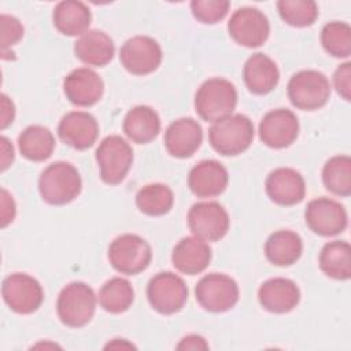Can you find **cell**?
<instances>
[{
  "label": "cell",
  "mask_w": 351,
  "mask_h": 351,
  "mask_svg": "<svg viewBox=\"0 0 351 351\" xmlns=\"http://www.w3.org/2000/svg\"><path fill=\"white\" fill-rule=\"evenodd\" d=\"M333 85L336 92L348 101L351 97V63L346 62L340 64L333 74Z\"/></svg>",
  "instance_id": "cell-37"
},
{
  "label": "cell",
  "mask_w": 351,
  "mask_h": 351,
  "mask_svg": "<svg viewBox=\"0 0 351 351\" xmlns=\"http://www.w3.org/2000/svg\"><path fill=\"white\" fill-rule=\"evenodd\" d=\"M1 295L5 304L18 314L34 313L44 299V291L40 282L26 273L7 276L1 285Z\"/></svg>",
  "instance_id": "cell-10"
},
{
  "label": "cell",
  "mask_w": 351,
  "mask_h": 351,
  "mask_svg": "<svg viewBox=\"0 0 351 351\" xmlns=\"http://www.w3.org/2000/svg\"><path fill=\"white\" fill-rule=\"evenodd\" d=\"M319 269L335 280H348L351 277V248L344 240L326 243L319 252Z\"/></svg>",
  "instance_id": "cell-29"
},
{
  "label": "cell",
  "mask_w": 351,
  "mask_h": 351,
  "mask_svg": "<svg viewBox=\"0 0 351 351\" xmlns=\"http://www.w3.org/2000/svg\"><path fill=\"white\" fill-rule=\"evenodd\" d=\"M0 25H1L3 55H5L7 51L16 43H19V40L23 37V26L15 16L7 15V14H3L0 16Z\"/></svg>",
  "instance_id": "cell-36"
},
{
  "label": "cell",
  "mask_w": 351,
  "mask_h": 351,
  "mask_svg": "<svg viewBox=\"0 0 351 351\" xmlns=\"http://www.w3.org/2000/svg\"><path fill=\"white\" fill-rule=\"evenodd\" d=\"M0 197H1V228H5L8 223L14 221L16 215V207L12 196L4 188H1Z\"/></svg>",
  "instance_id": "cell-38"
},
{
  "label": "cell",
  "mask_w": 351,
  "mask_h": 351,
  "mask_svg": "<svg viewBox=\"0 0 351 351\" xmlns=\"http://www.w3.org/2000/svg\"><path fill=\"white\" fill-rule=\"evenodd\" d=\"M165 147L174 158H189L202 145L203 130L193 118H180L173 121L165 132Z\"/></svg>",
  "instance_id": "cell-18"
},
{
  "label": "cell",
  "mask_w": 351,
  "mask_h": 351,
  "mask_svg": "<svg viewBox=\"0 0 351 351\" xmlns=\"http://www.w3.org/2000/svg\"><path fill=\"white\" fill-rule=\"evenodd\" d=\"M18 148L23 158L32 162H44L55 149L52 132L41 125H30L18 136Z\"/></svg>",
  "instance_id": "cell-28"
},
{
  "label": "cell",
  "mask_w": 351,
  "mask_h": 351,
  "mask_svg": "<svg viewBox=\"0 0 351 351\" xmlns=\"http://www.w3.org/2000/svg\"><path fill=\"white\" fill-rule=\"evenodd\" d=\"M237 104V90L225 78L204 81L195 95V110L206 122H217L232 115Z\"/></svg>",
  "instance_id": "cell-2"
},
{
  "label": "cell",
  "mask_w": 351,
  "mask_h": 351,
  "mask_svg": "<svg viewBox=\"0 0 351 351\" xmlns=\"http://www.w3.org/2000/svg\"><path fill=\"white\" fill-rule=\"evenodd\" d=\"M245 86L254 95H266L271 92L280 80V71L273 59L262 52L251 55L243 69Z\"/></svg>",
  "instance_id": "cell-23"
},
{
  "label": "cell",
  "mask_w": 351,
  "mask_h": 351,
  "mask_svg": "<svg viewBox=\"0 0 351 351\" xmlns=\"http://www.w3.org/2000/svg\"><path fill=\"white\" fill-rule=\"evenodd\" d=\"M81 188V176L69 162L59 160L48 165L38 178L41 199L52 206H63L73 202L80 195Z\"/></svg>",
  "instance_id": "cell-1"
},
{
  "label": "cell",
  "mask_w": 351,
  "mask_h": 351,
  "mask_svg": "<svg viewBox=\"0 0 351 351\" xmlns=\"http://www.w3.org/2000/svg\"><path fill=\"white\" fill-rule=\"evenodd\" d=\"M59 138L74 149L90 148L99 136L96 118L85 111H71L62 117L58 125Z\"/></svg>",
  "instance_id": "cell-17"
},
{
  "label": "cell",
  "mask_w": 351,
  "mask_h": 351,
  "mask_svg": "<svg viewBox=\"0 0 351 351\" xmlns=\"http://www.w3.org/2000/svg\"><path fill=\"white\" fill-rule=\"evenodd\" d=\"M174 203L173 191L165 184H148L136 195L137 208L147 215L159 217L167 214Z\"/></svg>",
  "instance_id": "cell-31"
},
{
  "label": "cell",
  "mask_w": 351,
  "mask_h": 351,
  "mask_svg": "<svg viewBox=\"0 0 351 351\" xmlns=\"http://www.w3.org/2000/svg\"><path fill=\"white\" fill-rule=\"evenodd\" d=\"M53 26L64 36H82L92 21L90 10L82 1L66 0L55 5L52 14Z\"/></svg>",
  "instance_id": "cell-25"
},
{
  "label": "cell",
  "mask_w": 351,
  "mask_h": 351,
  "mask_svg": "<svg viewBox=\"0 0 351 351\" xmlns=\"http://www.w3.org/2000/svg\"><path fill=\"white\" fill-rule=\"evenodd\" d=\"M254 123L243 115L234 114L214 122L208 130L211 147L223 156H234L251 145L254 140Z\"/></svg>",
  "instance_id": "cell-3"
},
{
  "label": "cell",
  "mask_w": 351,
  "mask_h": 351,
  "mask_svg": "<svg viewBox=\"0 0 351 351\" xmlns=\"http://www.w3.org/2000/svg\"><path fill=\"white\" fill-rule=\"evenodd\" d=\"M197 303L210 313H225L239 300L237 282L223 273L203 276L195 288Z\"/></svg>",
  "instance_id": "cell-9"
},
{
  "label": "cell",
  "mask_w": 351,
  "mask_h": 351,
  "mask_svg": "<svg viewBox=\"0 0 351 351\" xmlns=\"http://www.w3.org/2000/svg\"><path fill=\"white\" fill-rule=\"evenodd\" d=\"M266 193L271 202L280 206L300 203L306 195L304 178L291 167L274 169L266 178Z\"/></svg>",
  "instance_id": "cell-19"
},
{
  "label": "cell",
  "mask_w": 351,
  "mask_h": 351,
  "mask_svg": "<svg viewBox=\"0 0 351 351\" xmlns=\"http://www.w3.org/2000/svg\"><path fill=\"white\" fill-rule=\"evenodd\" d=\"M74 53L88 66L103 67L112 60L115 45L107 33L101 30H88L74 43Z\"/></svg>",
  "instance_id": "cell-24"
},
{
  "label": "cell",
  "mask_w": 351,
  "mask_h": 351,
  "mask_svg": "<svg viewBox=\"0 0 351 351\" xmlns=\"http://www.w3.org/2000/svg\"><path fill=\"white\" fill-rule=\"evenodd\" d=\"M96 302V295L88 284L74 281L67 284L59 292L56 313L62 324L66 326L81 328L93 318Z\"/></svg>",
  "instance_id": "cell-4"
},
{
  "label": "cell",
  "mask_w": 351,
  "mask_h": 351,
  "mask_svg": "<svg viewBox=\"0 0 351 351\" xmlns=\"http://www.w3.org/2000/svg\"><path fill=\"white\" fill-rule=\"evenodd\" d=\"M123 132L136 144H147L160 132V118L149 106H136L128 111L123 119Z\"/></svg>",
  "instance_id": "cell-26"
},
{
  "label": "cell",
  "mask_w": 351,
  "mask_h": 351,
  "mask_svg": "<svg viewBox=\"0 0 351 351\" xmlns=\"http://www.w3.org/2000/svg\"><path fill=\"white\" fill-rule=\"evenodd\" d=\"M229 36L247 48H256L266 43L270 33L267 16L255 7L236 10L228 22Z\"/></svg>",
  "instance_id": "cell-11"
},
{
  "label": "cell",
  "mask_w": 351,
  "mask_h": 351,
  "mask_svg": "<svg viewBox=\"0 0 351 351\" xmlns=\"http://www.w3.org/2000/svg\"><path fill=\"white\" fill-rule=\"evenodd\" d=\"M173 266L184 274L195 276L207 269L211 262V248L207 241L196 237H182L171 252Z\"/></svg>",
  "instance_id": "cell-22"
},
{
  "label": "cell",
  "mask_w": 351,
  "mask_h": 351,
  "mask_svg": "<svg viewBox=\"0 0 351 351\" xmlns=\"http://www.w3.org/2000/svg\"><path fill=\"white\" fill-rule=\"evenodd\" d=\"M258 300L265 310L276 314H285L299 304L300 291L292 280L276 277L265 281L259 287Z\"/></svg>",
  "instance_id": "cell-21"
},
{
  "label": "cell",
  "mask_w": 351,
  "mask_h": 351,
  "mask_svg": "<svg viewBox=\"0 0 351 351\" xmlns=\"http://www.w3.org/2000/svg\"><path fill=\"white\" fill-rule=\"evenodd\" d=\"M108 261L121 274L134 276L144 271L152 258L149 244L138 234L125 233L115 237L108 247Z\"/></svg>",
  "instance_id": "cell-6"
},
{
  "label": "cell",
  "mask_w": 351,
  "mask_h": 351,
  "mask_svg": "<svg viewBox=\"0 0 351 351\" xmlns=\"http://www.w3.org/2000/svg\"><path fill=\"white\" fill-rule=\"evenodd\" d=\"M63 92L71 104L90 107L101 99L104 84L96 71L88 67H80L64 77Z\"/></svg>",
  "instance_id": "cell-16"
},
{
  "label": "cell",
  "mask_w": 351,
  "mask_h": 351,
  "mask_svg": "<svg viewBox=\"0 0 351 351\" xmlns=\"http://www.w3.org/2000/svg\"><path fill=\"white\" fill-rule=\"evenodd\" d=\"M134 348L132 343H126L125 339H114L111 343L106 346V348Z\"/></svg>",
  "instance_id": "cell-42"
},
{
  "label": "cell",
  "mask_w": 351,
  "mask_h": 351,
  "mask_svg": "<svg viewBox=\"0 0 351 351\" xmlns=\"http://www.w3.org/2000/svg\"><path fill=\"white\" fill-rule=\"evenodd\" d=\"M277 10L281 19L293 27L311 26L318 16V5L313 0H280Z\"/></svg>",
  "instance_id": "cell-33"
},
{
  "label": "cell",
  "mask_w": 351,
  "mask_h": 351,
  "mask_svg": "<svg viewBox=\"0 0 351 351\" xmlns=\"http://www.w3.org/2000/svg\"><path fill=\"white\" fill-rule=\"evenodd\" d=\"M302 237L292 230H277L265 243V255L276 266H291L302 255Z\"/></svg>",
  "instance_id": "cell-27"
},
{
  "label": "cell",
  "mask_w": 351,
  "mask_h": 351,
  "mask_svg": "<svg viewBox=\"0 0 351 351\" xmlns=\"http://www.w3.org/2000/svg\"><path fill=\"white\" fill-rule=\"evenodd\" d=\"M0 145H1V171H4L14 162V147L5 137L0 138Z\"/></svg>",
  "instance_id": "cell-41"
},
{
  "label": "cell",
  "mask_w": 351,
  "mask_h": 351,
  "mask_svg": "<svg viewBox=\"0 0 351 351\" xmlns=\"http://www.w3.org/2000/svg\"><path fill=\"white\" fill-rule=\"evenodd\" d=\"M261 141L276 149L289 147L299 134L298 117L287 108L271 110L259 122Z\"/></svg>",
  "instance_id": "cell-15"
},
{
  "label": "cell",
  "mask_w": 351,
  "mask_h": 351,
  "mask_svg": "<svg viewBox=\"0 0 351 351\" xmlns=\"http://www.w3.org/2000/svg\"><path fill=\"white\" fill-rule=\"evenodd\" d=\"M119 60L130 74L147 75L160 66L162 48L152 37L134 36L121 47Z\"/></svg>",
  "instance_id": "cell-13"
},
{
  "label": "cell",
  "mask_w": 351,
  "mask_h": 351,
  "mask_svg": "<svg viewBox=\"0 0 351 351\" xmlns=\"http://www.w3.org/2000/svg\"><path fill=\"white\" fill-rule=\"evenodd\" d=\"M15 118V106L12 100L7 95H1V121L0 128L5 129L8 125L14 122Z\"/></svg>",
  "instance_id": "cell-39"
},
{
  "label": "cell",
  "mask_w": 351,
  "mask_h": 351,
  "mask_svg": "<svg viewBox=\"0 0 351 351\" xmlns=\"http://www.w3.org/2000/svg\"><path fill=\"white\" fill-rule=\"evenodd\" d=\"M177 348L178 350H207L208 344L206 339L199 335H188L178 343Z\"/></svg>",
  "instance_id": "cell-40"
},
{
  "label": "cell",
  "mask_w": 351,
  "mask_h": 351,
  "mask_svg": "<svg viewBox=\"0 0 351 351\" xmlns=\"http://www.w3.org/2000/svg\"><path fill=\"white\" fill-rule=\"evenodd\" d=\"M287 93L296 108L314 111L328 103L330 84L326 75L318 70H300L288 81Z\"/></svg>",
  "instance_id": "cell-5"
},
{
  "label": "cell",
  "mask_w": 351,
  "mask_h": 351,
  "mask_svg": "<svg viewBox=\"0 0 351 351\" xmlns=\"http://www.w3.org/2000/svg\"><path fill=\"white\" fill-rule=\"evenodd\" d=\"M322 182L333 195H351V159L347 155L332 156L322 167Z\"/></svg>",
  "instance_id": "cell-32"
},
{
  "label": "cell",
  "mask_w": 351,
  "mask_h": 351,
  "mask_svg": "<svg viewBox=\"0 0 351 351\" xmlns=\"http://www.w3.org/2000/svg\"><path fill=\"white\" fill-rule=\"evenodd\" d=\"M96 162L101 181L108 185H118L126 178L132 167L133 149L121 136H107L96 149Z\"/></svg>",
  "instance_id": "cell-7"
},
{
  "label": "cell",
  "mask_w": 351,
  "mask_h": 351,
  "mask_svg": "<svg viewBox=\"0 0 351 351\" xmlns=\"http://www.w3.org/2000/svg\"><path fill=\"white\" fill-rule=\"evenodd\" d=\"M228 170L218 160H202L193 166L188 176V186L197 197H214L228 186Z\"/></svg>",
  "instance_id": "cell-20"
},
{
  "label": "cell",
  "mask_w": 351,
  "mask_h": 351,
  "mask_svg": "<svg viewBox=\"0 0 351 351\" xmlns=\"http://www.w3.org/2000/svg\"><path fill=\"white\" fill-rule=\"evenodd\" d=\"M230 3L226 0H193L191 3V11L193 16L207 25L222 21L229 12Z\"/></svg>",
  "instance_id": "cell-35"
},
{
  "label": "cell",
  "mask_w": 351,
  "mask_h": 351,
  "mask_svg": "<svg viewBox=\"0 0 351 351\" xmlns=\"http://www.w3.org/2000/svg\"><path fill=\"white\" fill-rule=\"evenodd\" d=\"M147 298L151 307L159 314H176L188 300V287L180 276L171 271H160L149 280Z\"/></svg>",
  "instance_id": "cell-8"
},
{
  "label": "cell",
  "mask_w": 351,
  "mask_h": 351,
  "mask_svg": "<svg viewBox=\"0 0 351 351\" xmlns=\"http://www.w3.org/2000/svg\"><path fill=\"white\" fill-rule=\"evenodd\" d=\"M186 221L191 232L204 241H218L229 230V215L217 202L195 203Z\"/></svg>",
  "instance_id": "cell-12"
},
{
  "label": "cell",
  "mask_w": 351,
  "mask_h": 351,
  "mask_svg": "<svg viewBox=\"0 0 351 351\" xmlns=\"http://www.w3.org/2000/svg\"><path fill=\"white\" fill-rule=\"evenodd\" d=\"M310 230L319 236H336L347 228V211L339 202L329 197L311 200L304 211Z\"/></svg>",
  "instance_id": "cell-14"
},
{
  "label": "cell",
  "mask_w": 351,
  "mask_h": 351,
  "mask_svg": "<svg viewBox=\"0 0 351 351\" xmlns=\"http://www.w3.org/2000/svg\"><path fill=\"white\" fill-rule=\"evenodd\" d=\"M134 300L132 284L122 277H112L99 291V303L103 310L111 314H121L129 310Z\"/></svg>",
  "instance_id": "cell-30"
},
{
  "label": "cell",
  "mask_w": 351,
  "mask_h": 351,
  "mask_svg": "<svg viewBox=\"0 0 351 351\" xmlns=\"http://www.w3.org/2000/svg\"><path fill=\"white\" fill-rule=\"evenodd\" d=\"M324 49L335 58H348L351 53V27L346 22L333 21L321 30Z\"/></svg>",
  "instance_id": "cell-34"
}]
</instances>
